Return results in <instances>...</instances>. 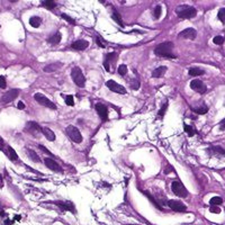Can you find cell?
I'll return each instance as SVG.
<instances>
[{
  "mask_svg": "<svg viewBox=\"0 0 225 225\" xmlns=\"http://www.w3.org/2000/svg\"><path fill=\"white\" fill-rule=\"evenodd\" d=\"M8 156H9V159L13 160V161L18 160V154L16 153V151H15L11 146H8Z\"/></svg>",
  "mask_w": 225,
  "mask_h": 225,
  "instance_id": "cell-28",
  "label": "cell"
},
{
  "mask_svg": "<svg viewBox=\"0 0 225 225\" xmlns=\"http://www.w3.org/2000/svg\"><path fill=\"white\" fill-rule=\"evenodd\" d=\"M19 95V90L18 89H11L9 90V91H7L4 96H2V99H1V101L2 103H10V101H13L14 99H16L17 97H18Z\"/></svg>",
  "mask_w": 225,
  "mask_h": 225,
  "instance_id": "cell-11",
  "label": "cell"
},
{
  "mask_svg": "<svg viewBox=\"0 0 225 225\" xmlns=\"http://www.w3.org/2000/svg\"><path fill=\"white\" fill-rule=\"evenodd\" d=\"M61 39H62V35H61V33H55L53 36H51V37L48 38L47 41H48V43H51V44H59V43L61 42Z\"/></svg>",
  "mask_w": 225,
  "mask_h": 225,
  "instance_id": "cell-22",
  "label": "cell"
},
{
  "mask_svg": "<svg viewBox=\"0 0 225 225\" xmlns=\"http://www.w3.org/2000/svg\"><path fill=\"white\" fill-rule=\"evenodd\" d=\"M62 18L64 19V20H66V22H69L70 24H73V25L75 24V19H72L70 16H68V15H66V14H62Z\"/></svg>",
  "mask_w": 225,
  "mask_h": 225,
  "instance_id": "cell-42",
  "label": "cell"
},
{
  "mask_svg": "<svg viewBox=\"0 0 225 225\" xmlns=\"http://www.w3.org/2000/svg\"><path fill=\"white\" fill-rule=\"evenodd\" d=\"M66 104L68 106H73L75 105V100H73V96H66Z\"/></svg>",
  "mask_w": 225,
  "mask_h": 225,
  "instance_id": "cell-40",
  "label": "cell"
},
{
  "mask_svg": "<svg viewBox=\"0 0 225 225\" xmlns=\"http://www.w3.org/2000/svg\"><path fill=\"white\" fill-rule=\"evenodd\" d=\"M161 13H162V8H161V6H156L154 8V10H153V17H154L155 19H158L161 16Z\"/></svg>",
  "mask_w": 225,
  "mask_h": 225,
  "instance_id": "cell-35",
  "label": "cell"
},
{
  "mask_svg": "<svg viewBox=\"0 0 225 225\" xmlns=\"http://www.w3.org/2000/svg\"><path fill=\"white\" fill-rule=\"evenodd\" d=\"M44 163L48 169H51L52 171H55V172H62V169L60 167V164L57 163L56 161H54L51 158H45L44 159Z\"/></svg>",
  "mask_w": 225,
  "mask_h": 225,
  "instance_id": "cell-14",
  "label": "cell"
},
{
  "mask_svg": "<svg viewBox=\"0 0 225 225\" xmlns=\"http://www.w3.org/2000/svg\"><path fill=\"white\" fill-rule=\"evenodd\" d=\"M209 212H211V213H215V214H218V213H221V208H220V207H216V206L211 207V208H209Z\"/></svg>",
  "mask_w": 225,
  "mask_h": 225,
  "instance_id": "cell-43",
  "label": "cell"
},
{
  "mask_svg": "<svg viewBox=\"0 0 225 225\" xmlns=\"http://www.w3.org/2000/svg\"><path fill=\"white\" fill-rule=\"evenodd\" d=\"M167 70H168V68L167 66H159V68H156L155 70H153V72H152V77L153 78H161V77H163L164 73L167 72Z\"/></svg>",
  "mask_w": 225,
  "mask_h": 225,
  "instance_id": "cell-19",
  "label": "cell"
},
{
  "mask_svg": "<svg viewBox=\"0 0 225 225\" xmlns=\"http://www.w3.org/2000/svg\"><path fill=\"white\" fill-rule=\"evenodd\" d=\"M63 66V63H51V64H47V66H44V72H47V73H50V72H55L57 69H60L61 66Z\"/></svg>",
  "mask_w": 225,
  "mask_h": 225,
  "instance_id": "cell-18",
  "label": "cell"
},
{
  "mask_svg": "<svg viewBox=\"0 0 225 225\" xmlns=\"http://www.w3.org/2000/svg\"><path fill=\"white\" fill-rule=\"evenodd\" d=\"M7 87V82H6V78L4 75H0V88L1 89H5Z\"/></svg>",
  "mask_w": 225,
  "mask_h": 225,
  "instance_id": "cell-41",
  "label": "cell"
},
{
  "mask_svg": "<svg viewBox=\"0 0 225 225\" xmlns=\"http://www.w3.org/2000/svg\"><path fill=\"white\" fill-rule=\"evenodd\" d=\"M190 88L192 90L197 91V92H199V94H204L207 90L206 86L204 84V82H203L202 80H197V79L192 80L191 82H190Z\"/></svg>",
  "mask_w": 225,
  "mask_h": 225,
  "instance_id": "cell-10",
  "label": "cell"
},
{
  "mask_svg": "<svg viewBox=\"0 0 225 225\" xmlns=\"http://www.w3.org/2000/svg\"><path fill=\"white\" fill-rule=\"evenodd\" d=\"M4 143H5V142H4V140H2L1 137H0V146H2V145H4Z\"/></svg>",
  "mask_w": 225,
  "mask_h": 225,
  "instance_id": "cell-47",
  "label": "cell"
},
{
  "mask_svg": "<svg viewBox=\"0 0 225 225\" xmlns=\"http://www.w3.org/2000/svg\"><path fill=\"white\" fill-rule=\"evenodd\" d=\"M197 36V32L196 29H194V28H186V29H183V32H180L179 33V37L181 38H186V39H195Z\"/></svg>",
  "mask_w": 225,
  "mask_h": 225,
  "instance_id": "cell-13",
  "label": "cell"
},
{
  "mask_svg": "<svg viewBox=\"0 0 225 225\" xmlns=\"http://www.w3.org/2000/svg\"><path fill=\"white\" fill-rule=\"evenodd\" d=\"M207 151H208L211 154H223V155H225V150H224V149H222L221 146H211V148H209Z\"/></svg>",
  "mask_w": 225,
  "mask_h": 225,
  "instance_id": "cell-21",
  "label": "cell"
},
{
  "mask_svg": "<svg viewBox=\"0 0 225 225\" xmlns=\"http://www.w3.org/2000/svg\"><path fill=\"white\" fill-rule=\"evenodd\" d=\"M172 48H174V43L172 42H164L159 44L154 48V54L156 56H162V57H171L174 59L176 55L172 54Z\"/></svg>",
  "mask_w": 225,
  "mask_h": 225,
  "instance_id": "cell-1",
  "label": "cell"
},
{
  "mask_svg": "<svg viewBox=\"0 0 225 225\" xmlns=\"http://www.w3.org/2000/svg\"><path fill=\"white\" fill-rule=\"evenodd\" d=\"M96 42H97V44H98L100 47H105L106 46V42L103 39V37L100 36V35H97L96 36Z\"/></svg>",
  "mask_w": 225,
  "mask_h": 225,
  "instance_id": "cell-38",
  "label": "cell"
},
{
  "mask_svg": "<svg viewBox=\"0 0 225 225\" xmlns=\"http://www.w3.org/2000/svg\"><path fill=\"white\" fill-rule=\"evenodd\" d=\"M95 108H96V112L98 113L99 117L101 118V121H107V118H108L107 106L104 105V104H97V105L95 106Z\"/></svg>",
  "mask_w": 225,
  "mask_h": 225,
  "instance_id": "cell-12",
  "label": "cell"
},
{
  "mask_svg": "<svg viewBox=\"0 0 225 225\" xmlns=\"http://www.w3.org/2000/svg\"><path fill=\"white\" fill-rule=\"evenodd\" d=\"M168 107H169V103L168 101H165V103L162 105V107H161V109L159 110V113H158V118H163V116L165 115V112H167Z\"/></svg>",
  "mask_w": 225,
  "mask_h": 225,
  "instance_id": "cell-27",
  "label": "cell"
},
{
  "mask_svg": "<svg viewBox=\"0 0 225 225\" xmlns=\"http://www.w3.org/2000/svg\"><path fill=\"white\" fill-rule=\"evenodd\" d=\"M42 6L46 7L47 9H53V8L56 6V4L54 2V1H52V0H46V1H43Z\"/></svg>",
  "mask_w": 225,
  "mask_h": 225,
  "instance_id": "cell-32",
  "label": "cell"
},
{
  "mask_svg": "<svg viewBox=\"0 0 225 225\" xmlns=\"http://www.w3.org/2000/svg\"><path fill=\"white\" fill-rule=\"evenodd\" d=\"M29 24H31L32 27L37 28V27H39V25L42 24V19L39 18V17H37V16H33V17L29 18Z\"/></svg>",
  "mask_w": 225,
  "mask_h": 225,
  "instance_id": "cell-24",
  "label": "cell"
},
{
  "mask_svg": "<svg viewBox=\"0 0 225 225\" xmlns=\"http://www.w3.org/2000/svg\"><path fill=\"white\" fill-rule=\"evenodd\" d=\"M185 131L187 132L189 136H194L195 135V133H196V131H195L191 126H189V125H185Z\"/></svg>",
  "mask_w": 225,
  "mask_h": 225,
  "instance_id": "cell-39",
  "label": "cell"
},
{
  "mask_svg": "<svg viewBox=\"0 0 225 225\" xmlns=\"http://www.w3.org/2000/svg\"><path fill=\"white\" fill-rule=\"evenodd\" d=\"M116 59H117V54H116V53H108L107 55L105 56L104 66H105V69H106L108 72H110V64H112V62H114Z\"/></svg>",
  "mask_w": 225,
  "mask_h": 225,
  "instance_id": "cell-15",
  "label": "cell"
},
{
  "mask_svg": "<svg viewBox=\"0 0 225 225\" xmlns=\"http://www.w3.org/2000/svg\"><path fill=\"white\" fill-rule=\"evenodd\" d=\"M176 14L180 19H191L197 15V10L188 5H180L176 9Z\"/></svg>",
  "mask_w": 225,
  "mask_h": 225,
  "instance_id": "cell-2",
  "label": "cell"
},
{
  "mask_svg": "<svg viewBox=\"0 0 225 225\" xmlns=\"http://www.w3.org/2000/svg\"><path fill=\"white\" fill-rule=\"evenodd\" d=\"M71 78H72L73 82H75L78 87H80V88H83L84 87V84H86V78H84L83 73H82V71H81V69H80L79 66H75V68L71 70Z\"/></svg>",
  "mask_w": 225,
  "mask_h": 225,
  "instance_id": "cell-3",
  "label": "cell"
},
{
  "mask_svg": "<svg viewBox=\"0 0 225 225\" xmlns=\"http://www.w3.org/2000/svg\"><path fill=\"white\" fill-rule=\"evenodd\" d=\"M42 133H43V135L45 136L48 141H54V140H55V134H54V132L52 131L51 128H48V127H43Z\"/></svg>",
  "mask_w": 225,
  "mask_h": 225,
  "instance_id": "cell-20",
  "label": "cell"
},
{
  "mask_svg": "<svg viewBox=\"0 0 225 225\" xmlns=\"http://www.w3.org/2000/svg\"><path fill=\"white\" fill-rule=\"evenodd\" d=\"M188 72H189V75H191V77H198V75H203L205 73V71L200 68H190Z\"/></svg>",
  "mask_w": 225,
  "mask_h": 225,
  "instance_id": "cell-23",
  "label": "cell"
},
{
  "mask_svg": "<svg viewBox=\"0 0 225 225\" xmlns=\"http://www.w3.org/2000/svg\"><path fill=\"white\" fill-rule=\"evenodd\" d=\"M217 17H218V19H220L222 23L225 24V8H221V9L218 10Z\"/></svg>",
  "mask_w": 225,
  "mask_h": 225,
  "instance_id": "cell-36",
  "label": "cell"
},
{
  "mask_svg": "<svg viewBox=\"0 0 225 225\" xmlns=\"http://www.w3.org/2000/svg\"><path fill=\"white\" fill-rule=\"evenodd\" d=\"M66 135L70 137L71 140L73 141L75 143H81L82 142V135L80 131L73 125H69V126L66 128Z\"/></svg>",
  "mask_w": 225,
  "mask_h": 225,
  "instance_id": "cell-4",
  "label": "cell"
},
{
  "mask_svg": "<svg viewBox=\"0 0 225 225\" xmlns=\"http://www.w3.org/2000/svg\"><path fill=\"white\" fill-rule=\"evenodd\" d=\"M25 131L33 134L35 136H38L41 133H42V127L38 125L37 123L35 122H28L26 124V127H25Z\"/></svg>",
  "mask_w": 225,
  "mask_h": 225,
  "instance_id": "cell-9",
  "label": "cell"
},
{
  "mask_svg": "<svg viewBox=\"0 0 225 225\" xmlns=\"http://www.w3.org/2000/svg\"><path fill=\"white\" fill-rule=\"evenodd\" d=\"M213 42L215 43L216 45H222V44L224 43V37H223V36H221V35L215 36V37H214V39H213Z\"/></svg>",
  "mask_w": 225,
  "mask_h": 225,
  "instance_id": "cell-37",
  "label": "cell"
},
{
  "mask_svg": "<svg viewBox=\"0 0 225 225\" xmlns=\"http://www.w3.org/2000/svg\"><path fill=\"white\" fill-rule=\"evenodd\" d=\"M118 75H122V77H124V75H126L127 73V66H125V64H121V66H118Z\"/></svg>",
  "mask_w": 225,
  "mask_h": 225,
  "instance_id": "cell-33",
  "label": "cell"
},
{
  "mask_svg": "<svg viewBox=\"0 0 225 225\" xmlns=\"http://www.w3.org/2000/svg\"><path fill=\"white\" fill-rule=\"evenodd\" d=\"M130 86H131L132 89L137 90L140 88V81L137 79H132L131 81H130Z\"/></svg>",
  "mask_w": 225,
  "mask_h": 225,
  "instance_id": "cell-34",
  "label": "cell"
},
{
  "mask_svg": "<svg viewBox=\"0 0 225 225\" xmlns=\"http://www.w3.org/2000/svg\"><path fill=\"white\" fill-rule=\"evenodd\" d=\"M192 112H195L196 114H199V115H204V114H206L208 112V107L206 105H203V106L198 108H192Z\"/></svg>",
  "mask_w": 225,
  "mask_h": 225,
  "instance_id": "cell-26",
  "label": "cell"
},
{
  "mask_svg": "<svg viewBox=\"0 0 225 225\" xmlns=\"http://www.w3.org/2000/svg\"><path fill=\"white\" fill-rule=\"evenodd\" d=\"M88 46H89V43L87 42L86 39H78V41L72 43V45H71V47L73 50H77V51H83Z\"/></svg>",
  "mask_w": 225,
  "mask_h": 225,
  "instance_id": "cell-16",
  "label": "cell"
},
{
  "mask_svg": "<svg viewBox=\"0 0 225 225\" xmlns=\"http://www.w3.org/2000/svg\"><path fill=\"white\" fill-rule=\"evenodd\" d=\"M171 189H172V192H174V195H177L178 197L185 198V197L188 196L187 189H186V187L183 185V183H180L179 180L172 181V183H171Z\"/></svg>",
  "mask_w": 225,
  "mask_h": 225,
  "instance_id": "cell-5",
  "label": "cell"
},
{
  "mask_svg": "<svg viewBox=\"0 0 225 225\" xmlns=\"http://www.w3.org/2000/svg\"><path fill=\"white\" fill-rule=\"evenodd\" d=\"M220 128L222 130V131H225V118L224 119H222V122L220 123Z\"/></svg>",
  "mask_w": 225,
  "mask_h": 225,
  "instance_id": "cell-46",
  "label": "cell"
},
{
  "mask_svg": "<svg viewBox=\"0 0 225 225\" xmlns=\"http://www.w3.org/2000/svg\"><path fill=\"white\" fill-rule=\"evenodd\" d=\"M222 203H223V199H222V197L218 196L213 197L211 200H209V204H211L212 206H217V205H221Z\"/></svg>",
  "mask_w": 225,
  "mask_h": 225,
  "instance_id": "cell-30",
  "label": "cell"
},
{
  "mask_svg": "<svg viewBox=\"0 0 225 225\" xmlns=\"http://www.w3.org/2000/svg\"><path fill=\"white\" fill-rule=\"evenodd\" d=\"M54 204L57 205V206L60 207V208H62V209H64V211H69V212H71V213H75V206H73V204H71V203H69V202H55Z\"/></svg>",
  "mask_w": 225,
  "mask_h": 225,
  "instance_id": "cell-17",
  "label": "cell"
},
{
  "mask_svg": "<svg viewBox=\"0 0 225 225\" xmlns=\"http://www.w3.org/2000/svg\"><path fill=\"white\" fill-rule=\"evenodd\" d=\"M27 154L28 156H29V159L33 160V162H36V163H39L41 162V159H39V156L37 155V153L35 152V151L33 150H29V149H27Z\"/></svg>",
  "mask_w": 225,
  "mask_h": 225,
  "instance_id": "cell-25",
  "label": "cell"
},
{
  "mask_svg": "<svg viewBox=\"0 0 225 225\" xmlns=\"http://www.w3.org/2000/svg\"><path fill=\"white\" fill-rule=\"evenodd\" d=\"M38 148H39V149H41V150H42V151H44V152L46 153V154L51 155V156H54V155H53V154H51V152H50V151L47 150L46 148H44V146H43V145H38Z\"/></svg>",
  "mask_w": 225,
  "mask_h": 225,
  "instance_id": "cell-44",
  "label": "cell"
},
{
  "mask_svg": "<svg viewBox=\"0 0 225 225\" xmlns=\"http://www.w3.org/2000/svg\"><path fill=\"white\" fill-rule=\"evenodd\" d=\"M112 17H113V19H114V20L118 24V25H121V26H123V25H124V23H123V20H122V17H121V15L118 14L117 11H114Z\"/></svg>",
  "mask_w": 225,
  "mask_h": 225,
  "instance_id": "cell-31",
  "label": "cell"
},
{
  "mask_svg": "<svg viewBox=\"0 0 225 225\" xmlns=\"http://www.w3.org/2000/svg\"><path fill=\"white\" fill-rule=\"evenodd\" d=\"M143 194H144V195H145V196L148 197V198H149V200H151V202L153 203V205H154V206L156 207L158 209H161V211L163 209V208L161 207V205H160V204H158V203L155 202V199L153 198V197H152V195H150V194H149L148 191H143Z\"/></svg>",
  "mask_w": 225,
  "mask_h": 225,
  "instance_id": "cell-29",
  "label": "cell"
},
{
  "mask_svg": "<svg viewBox=\"0 0 225 225\" xmlns=\"http://www.w3.org/2000/svg\"><path fill=\"white\" fill-rule=\"evenodd\" d=\"M34 98H35V100H36L39 105H42V106H45V107L50 108V109H53V110H55V109H56L55 104L52 103L51 100L47 98V97H45L44 95L37 92V94L34 95Z\"/></svg>",
  "mask_w": 225,
  "mask_h": 225,
  "instance_id": "cell-6",
  "label": "cell"
},
{
  "mask_svg": "<svg viewBox=\"0 0 225 225\" xmlns=\"http://www.w3.org/2000/svg\"><path fill=\"white\" fill-rule=\"evenodd\" d=\"M106 86H107V88L110 90V91H113V92H116V94L125 95L127 92L126 89H125V87L121 86V84L117 83V82H116V81H114V80H108L107 82H106Z\"/></svg>",
  "mask_w": 225,
  "mask_h": 225,
  "instance_id": "cell-7",
  "label": "cell"
},
{
  "mask_svg": "<svg viewBox=\"0 0 225 225\" xmlns=\"http://www.w3.org/2000/svg\"><path fill=\"white\" fill-rule=\"evenodd\" d=\"M17 107H18V109L23 110V109H25V104H24L23 101H19V103L17 104Z\"/></svg>",
  "mask_w": 225,
  "mask_h": 225,
  "instance_id": "cell-45",
  "label": "cell"
},
{
  "mask_svg": "<svg viewBox=\"0 0 225 225\" xmlns=\"http://www.w3.org/2000/svg\"><path fill=\"white\" fill-rule=\"evenodd\" d=\"M168 206L174 212H179V213H183V212L187 211V207L183 203L179 202V200H174V199H171V200H168L167 202Z\"/></svg>",
  "mask_w": 225,
  "mask_h": 225,
  "instance_id": "cell-8",
  "label": "cell"
}]
</instances>
